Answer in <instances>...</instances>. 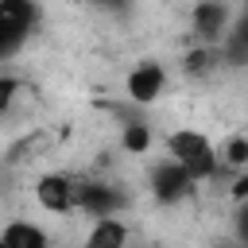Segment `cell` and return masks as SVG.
I'll return each mask as SVG.
<instances>
[{"instance_id":"obj_16","label":"cell","mask_w":248,"mask_h":248,"mask_svg":"<svg viewBox=\"0 0 248 248\" xmlns=\"http://www.w3.org/2000/svg\"><path fill=\"white\" fill-rule=\"evenodd\" d=\"M236 236L248 244V205H240V213H236Z\"/></svg>"},{"instance_id":"obj_11","label":"cell","mask_w":248,"mask_h":248,"mask_svg":"<svg viewBox=\"0 0 248 248\" xmlns=\"http://www.w3.org/2000/svg\"><path fill=\"white\" fill-rule=\"evenodd\" d=\"M4 16L35 27V23H39V4H35V0H4Z\"/></svg>"},{"instance_id":"obj_4","label":"cell","mask_w":248,"mask_h":248,"mask_svg":"<svg viewBox=\"0 0 248 248\" xmlns=\"http://www.w3.org/2000/svg\"><path fill=\"white\" fill-rule=\"evenodd\" d=\"M163 81H167L163 66H159V62H143V66H136V70L128 74V97H132L136 105H151V101L163 93Z\"/></svg>"},{"instance_id":"obj_5","label":"cell","mask_w":248,"mask_h":248,"mask_svg":"<svg viewBox=\"0 0 248 248\" xmlns=\"http://www.w3.org/2000/svg\"><path fill=\"white\" fill-rule=\"evenodd\" d=\"M120 205H124V198H120L112 186H101V182L78 186V209H85L89 217H112Z\"/></svg>"},{"instance_id":"obj_12","label":"cell","mask_w":248,"mask_h":248,"mask_svg":"<svg viewBox=\"0 0 248 248\" xmlns=\"http://www.w3.org/2000/svg\"><path fill=\"white\" fill-rule=\"evenodd\" d=\"M124 147H128L132 155H143V151L151 147V132H147V124H124Z\"/></svg>"},{"instance_id":"obj_13","label":"cell","mask_w":248,"mask_h":248,"mask_svg":"<svg viewBox=\"0 0 248 248\" xmlns=\"http://www.w3.org/2000/svg\"><path fill=\"white\" fill-rule=\"evenodd\" d=\"M213 58H217V50H213V46L194 50V54H186V70H190V74H205V70L213 66Z\"/></svg>"},{"instance_id":"obj_7","label":"cell","mask_w":248,"mask_h":248,"mask_svg":"<svg viewBox=\"0 0 248 248\" xmlns=\"http://www.w3.org/2000/svg\"><path fill=\"white\" fill-rule=\"evenodd\" d=\"M0 244L4 248H50L46 244V232L31 221H12L4 232H0Z\"/></svg>"},{"instance_id":"obj_10","label":"cell","mask_w":248,"mask_h":248,"mask_svg":"<svg viewBox=\"0 0 248 248\" xmlns=\"http://www.w3.org/2000/svg\"><path fill=\"white\" fill-rule=\"evenodd\" d=\"M225 58L232 66H244L248 62V12L236 19V27L225 35Z\"/></svg>"},{"instance_id":"obj_19","label":"cell","mask_w":248,"mask_h":248,"mask_svg":"<svg viewBox=\"0 0 248 248\" xmlns=\"http://www.w3.org/2000/svg\"><path fill=\"white\" fill-rule=\"evenodd\" d=\"M0 16H4V0H0Z\"/></svg>"},{"instance_id":"obj_9","label":"cell","mask_w":248,"mask_h":248,"mask_svg":"<svg viewBox=\"0 0 248 248\" xmlns=\"http://www.w3.org/2000/svg\"><path fill=\"white\" fill-rule=\"evenodd\" d=\"M27 35H31L27 23H19V19H12V16H0V58H12V54L27 43Z\"/></svg>"},{"instance_id":"obj_18","label":"cell","mask_w":248,"mask_h":248,"mask_svg":"<svg viewBox=\"0 0 248 248\" xmlns=\"http://www.w3.org/2000/svg\"><path fill=\"white\" fill-rule=\"evenodd\" d=\"M93 4H97V8H108V12H112V8H124L128 0H93Z\"/></svg>"},{"instance_id":"obj_15","label":"cell","mask_w":248,"mask_h":248,"mask_svg":"<svg viewBox=\"0 0 248 248\" xmlns=\"http://www.w3.org/2000/svg\"><path fill=\"white\" fill-rule=\"evenodd\" d=\"M225 159H229L232 167H244V163H248V140H232L229 151H225Z\"/></svg>"},{"instance_id":"obj_6","label":"cell","mask_w":248,"mask_h":248,"mask_svg":"<svg viewBox=\"0 0 248 248\" xmlns=\"http://www.w3.org/2000/svg\"><path fill=\"white\" fill-rule=\"evenodd\" d=\"M225 4H217V0H202L198 8H194V35L202 39V43H217L221 39V31H225Z\"/></svg>"},{"instance_id":"obj_3","label":"cell","mask_w":248,"mask_h":248,"mask_svg":"<svg viewBox=\"0 0 248 248\" xmlns=\"http://www.w3.org/2000/svg\"><path fill=\"white\" fill-rule=\"evenodd\" d=\"M35 198H39L43 209H50V213H66V209L78 205V182H74L70 174H43L39 186H35Z\"/></svg>"},{"instance_id":"obj_1","label":"cell","mask_w":248,"mask_h":248,"mask_svg":"<svg viewBox=\"0 0 248 248\" xmlns=\"http://www.w3.org/2000/svg\"><path fill=\"white\" fill-rule=\"evenodd\" d=\"M167 147H170V159H178L198 182L217 174V151H213V143L202 132H174L167 140Z\"/></svg>"},{"instance_id":"obj_14","label":"cell","mask_w":248,"mask_h":248,"mask_svg":"<svg viewBox=\"0 0 248 248\" xmlns=\"http://www.w3.org/2000/svg\"><path fill=\"white\" fill-rule=\"evenodd\" d=\"M16 93H19V81H16V78H8V74H0V112H8V108H12Z\"/></svg>"},{"instance_id":"obj_20","label":"cell","mask_w":248,"mask_h":248,"mask_svg":"<svg viewBox=\"0 0 248 248\" xmlns=\"http://www.w3.org/2000/svg\"><path fill=\"white\" fill-rule=\"evenodd\" d=\"M0 248H4V244H0Z\"/></svg>"},{"instance_id":"obj_8","label":"cell","mask_w":248,"mask_h":248,"mask_svg":"<svg viewBox=\"0 0 248 248\" xmlns=\"http://www.w3.org/2000/svg\"><path fill=\"white\" fill-rule=\"evenodd\" d=\"M124 244H128V229L116 217H97V225L85 240V248H124Z\"/></svg>"},{"instance_id":"obj_17","label":"cell","mask_w":248,"mask_h":248,"mask_svg":"<svg viewBox=\"0 0 248 248\" xmlns=\"http://www.w3.org/2000/svg\"><path fill=\"white\" fill-rule=\"evenodd\" d=\"M232 198H240V202H244V198H248V174H244V178H240V182H236V186H232Z\"/></svg>"},{"instance_id":"obj_2","label":"cell","mask_w":248,"mask_h":248,"mask_svg":"<svg viewBox=\"0 0 248 248\" xmlns=\"http://www.w3.org/2000/svg\"><path fill=\"white\" fill-rule=\"evenodd\" d=\"M194 174L178 163V159H167V163H159L155 170H151V194H155V202H163V205H174V202H182V198H190L194 194Z\"/></svg>"}]
</instances>
